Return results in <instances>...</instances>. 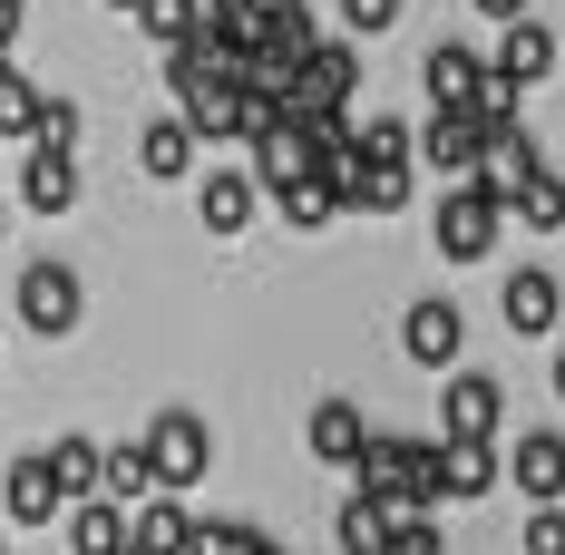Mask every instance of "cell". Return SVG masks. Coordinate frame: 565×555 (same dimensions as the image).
<instances>
[{"label":"cell","mask_w":565,"mask_h":555,"mask_svg":"<svg viewBox=\"0 0 565 555\" xmlns=\"http://www.w3.org/2000/svg\"><path fill=\"white\" fill-rule=\"evenodd\" d=\"M20 20H30V0H0V50L20 40Z\"/></svg>","instance_id":"obj_33"},{"label":"cell","mask_w":565,"mask_h":555,"mask_svg":"<svg viewBox=\"0 0 565 555\" xmlns=\"http://www.w3.org/2000/svg\"><path fill=\"white\" fill-rule=\"evenodd\" d=\"M419 167H439L449 185H468V175L488 167V127L468 108H429V127H419Z\"/></svg>","instance_id":"obj_8"},{"label":"cell","mask_w":565,"mask_h":555,"mask_svg":"<svg viewBox=\"0 0 565 555\" xmlns=\"http://www.w3.org/2000/svg\"><path fill=\"white\" fill-rule=\"evenodd\" d=\"M108 10H127V20H137V0H108Z\"/></svg>","instance_id":"obj_35"},{"label":"cell","mask_w":565,"mask_h":555,"mask_svg":"<svg viewBox=\"0 0 565 555\" xmlns=\"http://www.w3.org/2000/svg\"><path fill=\"white\" fill-rule=\"evenodd\" d=\"M508 224H526V234H556V224H565V175H556V167L526 175V185H516V205H508Z\"/></svg>","instance_id":"obj_24"},{"label":"cell","mask_w":565,"mask_h":555,"mask_svg":"<svg viewBox=\"0 0 565 555\" xmlns=\"http://www.w3.org/2000/svg\"><path fill=\"white\" fill-rule=\"evenodd\" d=\"M137 448L157 458V488H167V498H185V488L215 468V429H205V409H157Z\"/></svg>","instance_id":"obj_3"},{"label":"cell","mask_w":565,"mask_h":555,"mask_svg":"<svg viewBox=\"0 0 565 555\" xmlns=\"http://www.w3.org/2000/svg\"><path fill=\"white\" fill-rule=\"evenodd\" d=\"M399 205H409V167H361L351 215H399Z\"/></svg>","instance_id":"obj_27"},{"label":"cell","mask_w":565,"mask_h":555,"mask_svg":"<svg viewBox=\"0 0 565 555\" xmlns=\"http://www.w3.org/2000/svg\"><path fill=\"white\" fill-rule=\"evenodd\" d=\"M556 399H565V351H556Z\"/></svg>","instance_id":"obj_34"},{"label":"cell","mask_w":565,"mask_h":555,"mask_svg":"<svg viewBox=\"0 0 565 555\" xmlns=\"http://www.w3.org/2000/svg\"><path fill=\"white\" fill-rule=\"evenodd\" d=\"M332 536H341V555H391L399 516H391L381 498H361V488H351V498H341V516H332Z\"/></svg>","instance_id":"obj_20"},{"label":"cell","mask_w":565,"mask_h":555,"mask_svg":"<svg viewBox=\"0 0 565 555\" xmlns=\"http://www.w3.org/2000/svg\"><path fill=\"white\" fill-rule=\"evenodd\" d=\"M351 488L381 498L391 516H429V506H439V439H399V429H381V439L361 448Z\"/></svg>","instance_id":"obj_1"},{"label":"cell","mask_w":565,"mask_h":555,"mask_svg":"<svg viewBox=\"0 0 565 555\" xmlns=\"http://www.w3.org/2000/svg\"><path fill=\"white\" fill-rule=\"evenodd\" d=\"M195 147H205V137H195L185 117H147V127H137V167L157 175V185H175V175H195Z\"/></svg>","instance_id":"obj_16"},{"label":"cell","mask_w":565,"mask_h":555,"mask_svg":"<svg viewBox=\"0 0 565 555\" xmlns=\"http://www.w3.org/2000/svg\"><path fill=\"white\" fill-rule=\"evenodd\" d=\"M0 234H10V215H0Z\"/></svg>","instance_id":"obj_36"},{"label":"cell","mask_w":565,"mask_h":555,"mask_svg":"<svg viewBox=\"0 0 565 555\" xmlns=\"http://www.w3.org/2000/svg\"><path fill=\"white\" fill-rule=\"evenodd\" d=\"M399 351H409L419 371H458V351H468V312H458L449 292H419V302L399 312Z\"/></svg>","instance_id":"obj_6"},{"label":"cell","mask_w":565,"mask_h":555,"mask_svg":"<svg viewBox=\"0 0 565 555\" xmlns=\"http://www.w3.org/2000/svg\"><path fill=\"white\" fill-rule=\"evenodd\" d=\"M526 175H546V157H536V137H526V127H508V137H488V167H478V185L516 205V185H526Z\"/></svg>","instance_id":"obj_21"},{"label":"cell","mask_w":565,"mask_h":555,"mask_svg":"<svg viewBox=\"0 0 565 555\" xmlns=\"http://www.w3.org/2000/svg\"><path fill=\"white\" fill-rule=\"evenodd\" d=\"M254 205H264L254 167H205V185H195V215H205V234H244V224H254Z\"/></svg>","instance_id":"obj_14"},{"label":"cell","mask_w":565,"mask_h":555,"mask_svg":"<svg viewBox=\"0 0 565 555\" xmlns=\"http://www.w3.org/2000/svg\"><path fill=\"white\" fill-rule=\"evenodd\" d=\"M195 526H205V516H185L175 498L137 506V555H195Z\"/></svg>","instance_id":"obj_22"},{"label":"cell","mask_w":565,"mask_h":555,"mask_svg":"<svg viewBox=\"0 0 565 555\" xmlns=\"http://www.w3.org/2000/svg\"><path fill=\"white\" fill-rule=\"evenodd\" d=\"M478 10H488V20H508V30H516V20H536V0H478Z\"/></svg>","instance_id":"obj_32"},{"label":"cell","mask_w":565,"mask_h":555,"mask_svg":"<svg viewBox=\"0 0 565 555\" xmlns=\"http://www.w3.org/2000/svg\"><path fill=\"white\" fill-rule=\"evenodd\" d=\"M351 147H361V167H409V157H419V127H409V117H361V127H351Z\"/></svg>","instance_id":"obj_23"},{"label":"cell","mask_w":565,"mask_h":555,"mask_svg":"<svg viewBox=\"0 0 565 555\" xmlns=\"http://www.w3.org/2000/svg\"><path fill=\"white\" fill-rule=\"evenodd\" d=\"M498 224H508V195H488V185L468 175V185L439 195L429 234H439V254H449V264H488V254H498Z\"/></svg>","instance_id":"obj_2"},{"label":"cell","mask_w":565,"mask_h":555,"mask_svg":"<svg viewBox=\"0 0 565 555\" xmlns=\"http://www.w3.org/2000/svg\"><path fill=\"white\" fill-rule=\"evenodd\" d=\"M0 498H10V526H58V516H68V488H58L50 448H20L10 478H0Z\"/></svg>","instance_id":"obj_9"},{"label":"cell","mask_w":565,"mask_h":555,"mask_svg":"<svg viewBox=\"0 0 565 555\" xmlns=\"http://www.w3.org/2000/svg\"><path fill=\"white\" fill-rule=\"evenodd\" d=\"M137 30L167 40V50H185V40L205 30V0H137Z\"/></svg>","instance_id":"obj_25"},{"label":"cell","mask_w":565,"mask_h":555,"mask_svg":"<svg viewBox=\"0 0 565 555\" xmlns=\"http://www.w3.org/2000/svg\"><path fill=\"white\" fill-rule=\"evenodd\" d=\"M20 205H30V215H68V205H78V157L30 147V167H20Z\"/></svg>","instance_id":"obj_17"},{"label":"cell","mask_w":565,"mask_h":555,"mask_svg":"<svg viewBox=\"0 0 565 555\" xmlns=\"http://www.w3.org/2000/svg\"><path fill=\"white\" fill-rule=\"evenodd\" d=\"M498 478H508V458H498V448H449V439H439V506L488 498Z\"/></svg>","instance_id":"obj_18"},{"label":"cell","mask_w":565,"mask_h":555,"mask_svg":"<svg viewBox=\"0 0 565 555\" xmlns=\"http://www.w3.org/2000/svg\"><path fill=\"white\" fill-rule=\"evenodd\" d=\"M78 312H88V282L68 274V264H50V254H40V264H20V322H30L40 341L78 332Z\"/></svg>","instance_id":"obj_5"},{"label":"cell","mask_w":565,"mask_h":555,"mask_svg":"<svg viewBox=\"0 0 565 555\" xmlns=\"http://www.w3.org/2000/svg\"><path fill=\"white\" fill-rule=\"evenodd\" d=\"M508 429V389L488 381V371H449L439 381V439L449 448H498Z\"/></svg>","instance_id":"obj_4"},{"label":"cell","mask_w":565,"mask_h":555,"mask_svg":"<svg viewBox=\"0 0 565 555\" xmlns=\"http://www.w3.org/2000/svg\"><path fill=\"white\" fill-rule=\"evenodd\" d=\"M274 205H282V224H292V234H322V224L341 215V195L322 185V175H302V185H282Z\"/></svg>","instance_id":"obj_26"},{"label":"cell","mask_w":565,"mask_h":555,"mask_svg":"<svg viewBox=\"0 0 565 555\" xmlns=\"http://www.w3.org/2000/svg\"><path fill=\"white\" fill-rule=\"evenodd\" d=\"M498 78H516V88H536V78H556V30L546 20H516L508 40H498V58H488Z\"/></svg>","instance_id":"obj_19"},{"label":"cell","mask_w":565,"mask_h":555,"mask_svg":"<svg viewBox=\"0 0 565 555\" xmlns=\"http://www.w3.org/2000/svg\"><path fill=\"white\" fill-rule=\"evenodd\" d=\"M351 88H361V50H351V40H322V50L302 58L292 117H351Z\"/></svg>","instance_id":"obj_7"},{"label":"cell","mask_w":565,"mask_h":555,"mask_svg":"<svg viewBox=\"0 0 565 555\" xmlns=\"http://www.w3.org/2000/svg\"><path fill=\"white\" fill-rule=\"evenodd\" d=\"M371 439H381V429L361 419V399H312V419H302V448H312L322 468H361Z\"/></svg>","instance_id":"obj_10"},{"label":"cell","mask_w":565,"mask_h":555,"mask_svg":"<svg viewBox=\"0 0 565 555\" xmlns=\"http://www.w3.org/2000/svg\"><path fill=\"white\" fill-rule=\"evenodd\" d=\"M58 536H68V555H137V516L108 506V498H88V506L58 516Z\"/></svg>","instance_id":"obj_15"},{"label":"cell","mask_w":565,"mask_h":555,"mask_svg":"<svg viewBox=\"0 0 565 555\" xmlns=\"http://www.w3.org/2000/svg\"><path fill=\"white\" fill-rule=\"evenodd\" d=\"M508 478L526 506H565V429H526L508 448Z\"/></svg>","instance_id":"obj_11"},{"label":"cell","mask_w":565,"mask_h":555,"mask_svg":"<svg viewBox=\"0 0 565 555\" xmlns=\"http://www.w3.org/2000/svg\"><path fill=\"white\" fill-rule=\"evenodd\" d=\"M419 88H429V108H478L488 58L468 50V40H429V58H419Z\"/></svg>","instance_id":"obj_12"},{"label":"cell","mask_w":565,"mask_h":555,"mask_svg":"<svg viewBox=\"0 0 565 555\" xmlns=\"http://www.w3.org/2000/svg\"><path fill=\"white\" fill-rule=\"evenodd\" d=\"M0 555H10V536H0Z\"/></svg>","instance_id":"obj_37"},{"label":"cell","mask_w":565,"mask_h":555,"mask_svg":"<svg viewBox=\"0 0 565 555\" xmlns=\"http://www.w3.org/2000/svg\"><path fill=\"white\" fill-rule=\"evenodd\" d=\"M498 312H508V332L536 341V332H556V322H565V282L546 274V264H516L508 292H498Z\"/></svg>","instance_id":"obj_13"},{"label":"cell","mask_w":565,"mask_h":555,"mask_svg":"<svg viewBox=\"0 0 565 555\" xmlns=\"http://www.w3.org/2000/svg\"><path fill=\"white\" fill-rule=\"evenodd\" d=\"M391 20H399V0H341V30H351V40H381Z\"/></svg>","instance_id":"obj_30"},{"label":"cell","mask_w":565,"mask_h":555,"mask_svg":"<svg viewBox=\"0 0 565 555\" xmlns=\"http://www.w3.org/2000/svg\"><path fill=\"white\" fill-rule=\"evenodd\" d=\"M516 546H526V555H565V506H526Z\"/></svg>","instance_id":"obj_28"},{"label":"cell","mask_w":565,"mask_h":555,"mask_svg":"<svg viewBox=\"0 0 565 555\" xmlns=\"http://www.w3.org/2000/svg\"><path fill=\"white\" fill-rule=\"evenodd\" d=\"M40 147L78 157V98H50V108H40Z\"/></svg>","instance_id":"obj_29"},{"label":"cell","mask_w":565,"mask_h":555,"mask_svg":"<svg viewBox=\"0 0 565 555\" xmlns=\"http://www.w3.org/2000/svg\"><path fill=\"white\" fill-rule=\"evenodd\" d=\"M391 555H449V536L429 526V516H399V536H391Z\"/></svg>","instance_id":"obj_31"}]
</instances>
